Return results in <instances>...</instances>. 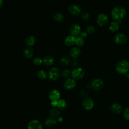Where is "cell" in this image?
Returning <instances> with one entry per match:
<instances>
[{
	"instance_id": "6da1fadb",
	"label": "cell",
	"mask_w": 129,
	"mask_h": 129,
	"mask_svg": "<svg viewBox=\"0 0 129 129\" xmlns=\"http://www.w3.org/2000/svg\"><path fill=\"white\" fill-rule=\"evenodd\" d=\"M126 10L120 6H117L113 8L111 12V18L115 21H120L126 16Z\"/></svg>"
},
{
	"instance_id": "7a4b0ae2",
	"label": "cell",
	"mask_w": 129,
	"mask_h": 129,
	"mask_svg": "<svg viewBox=\"0 0 129 129\" xmlns=\"http://www.w3.org/2000/svg\"><path fill=\"white\" fill-rule=\"evenodd\" d=\"M116 70L120 74H126L129 71V62L124 59L120 60L116 65Z\"/></svg>"
},
{
	"instance_id": "3957f363",
	"label": "cell",
	"mask_w": 129,
	"mask_h": 129,
	"mask_svg": "<svg viewBox=\"0 0 129 129\" xmlns=\"http://www.w3.org/2000/svg\"><path fill=\"white\" fill-rule=\"evenodd\" d=\"M98 25L100 27H103L106 25L108 22V17L104 13L99 14L96 19Z\"/></svg>"
},
{
	"instance_id": "277c9868",
	"label": "cell",
	"mask_w": 129,
	"mask_h": 129,
	"mask_svg": "<svg viewBox=\"0 0 129 129\" xmlns=\"http://www.w3.org/2000/svg\"><path fill=\"white\" fill-rule=\"evenodd\" d=\"M73 79L76 80L81 79L85 75V72L82 68H78L73 70L71 73Z\"/></svg>"
},
{
	"instance_id": "5b68a950",
	"label": "cell",
	"mask_w": 129,
	"mask_h": 129,
	"mask_svg": "<svg viewBox=\"0 0 129 129\" xmlns=\"http://www.w3.org/2000/svg\"><path fill=\"white\" fill-rule=\"evenodd\" d=\"M127 40L126 36L123 33H118L114 36V41L118 44H124Z\"/></svg>"
},
{
	"instance_id": "8992f818",
	"label": "cell",
	"mask_w": 129,
	"mask_h": 129,
	"mask_svg": "<svg viewBox=\"0 0 129 129\" xmlns=\"http://www.w3.org/2000/svg\"><path fill=\"white\" fill-rule=\"evenodd\" d=\"M48 76L52 81L56 80L59 77V70L57 68H52L49 70Z\"/></svg>"
},
{
	"instance_id": "52a82bcc",
	"label": "cell",
	"mask_w": 129,
	"mask_h": 129,
	"mask_svg": "<svg viewBox=\"0 0 129 129\" xmlns=\"http://www.w3.org/2000/svg\"><path fill=\"white\" fill-rule=\"evenodd\" d=\"M68 10L69 13L74 16H78L81 12V9L80 7L75 4H73L69 7Z\"/></svg>"
},
{
	"instance_id": "ba28073f",
	"label": "cell",
	"mask_w": 129,
	"mask_h": 129,
	"mask_svg": "<svg viewBox=\"0 0 129 129\" xmlns=\"http://www.w3.org/2000/svg\"><path fill=\"white\" fill-rule=\"evenodd\" d=\"M103 81L100 79H96L93 81L91 84V87L94 90L97 91L102 89L103 87Z\"/></svg>"
},
{
	"instance_id": "9c48e42d",
	"label": "cell",
	"mask_w": 129,
	"mask_h": 129,
	"mask_svg": "<svg viewBox=\"0 0 129 129\" xmlns=\"http://www.w3.org/2000/svg\"><path fill=\"white\" fill-rule=\"evenodd\" d=\"M70 32L72 35L76 36L80 34L81 32V28L78 24H74L70 27Z\"/></svg>"
},
{
	"instance_id": "30bf717a",
	"label": "cell",
	"mask_w": 129,
	"mask_h": 129,
	"mask_svg": "<svg viewBox=\"0 0 129 129\" xmlns=\"http://www.w3.org/2000/svg\"><path fill=\"white\" fill-rule=\"evenodd\" d=\"M28 129H42V126L40 122L37 120L30 121L27 126Z\"/></svg>"
},
{
	"instance_id": "8fae6325",
	"label": "cell",
	"mask_w": 129,
	"mask_h": 129,
	"mask_svg": "<svg viewBox=\"0 0 129 129\" xmlns=\"http://www.w3.org/2000/svg\"><path fill=\"white\" fill-rule=\"evenodd\" d=\"M60 93L59 92L55 89L51 90L49 93V98L51 100H58L60 98Z\"/></svg>"
},
{
	"instance_id": "7c38bea8",
	"label": "cell",
	"mask_w": 129,
	"mask_h": 129,
	"mask_svg": "<svg viewBox=\"0 0 129 129\" xmlns=\"http://www.w3.org/2000/svg\"><path fill=\"white\" fill-rule=\"evenodd\" d=\"M76 85V82L73 79L69 78L64 83V87L67 89H73Z\"/></svg>"
},
{
	"instance_id": "4fadbf2b",
	"label": "cell",
	"mask_w": 129,
	"mask_h": 129,
	"mask_svg": "<svg viewBox=\"0 0 129 129\" xmlns=\"http://www.w3.org/2000/svg\"><path fill=\"white\" fill-rule=\"evenodd\" d=\"M94 105L93 101L90 98H86L85 99L83 103V105L84 108L86 110H90L91 109Z\"/></svg>"
},
{
	"instance_id": "5bb4252c",
	"label": "cell",
	"mask_w": 129,
	"mask_h": 129,
	"mask_svg": "<svg viewBox=\"0 0 129 129\" xmlns=\"http://www.w3.org/2000/svg\"><path fill=\"white\" fill-rule=\"evenodd\" d=\"M76 37L73 35H70L67 37L64 40V44L66 46H71L75 43Z\"/></svg>"
},
{
	"instance_id": "9a60e30c",
	"label": "cell",
	"mask_w": 129,
	"mask_h": 129,
	"mask_svg": "<svg viewBox=\"0 0 129 129\" xmlns=\"http://www.w3.org/2000/svg\"><path fill=\"white\" fill-rule=\"evenodd\" d=\"M70 54L73 58H76L79 57L81 54V50L78 47H74L70 50Z\"/></svg>"
},
{
	"instance_id": "2e32d148",
	"label": "cell",
	"mask_w": 129,
	"mask_h": 129,
	"mask_svg": "<svg viewBox=\"0 0 129 129\" xmlns=\"http://www.w3.org/2000/svg\"><path fill=\"white\" fill-rule=\"evenodd\" d=\"M43 62L46 66H51L54 62V58L52 56L47 55L43 58Z\"/></svg>"
},
{
	"instance_id": "e0dca14e",
	"label": "cell",
	"mask_w": 129,
	"mask_h": 129,
	"mask_svg": "<svg viewBox=\"0 0 129 129\" xmlns=\"http://www.w3.org/2000/svg\"><path fill=\"white\" fill-rule=\"evenodd\" d=\"M119 27V23L117 21H112L111 22L109 26V29L112 32H116Z\"/></svg>"
},
{
	"instance_id": "ac0fdd59",
	"label": "cell",
	"mask_w": 129,
	"mask_h": 129,
	"mask_svg": "<svg viewBox=\"0 0 129 129\" xmlns=\"http://www.w3.org/2000/svg\"><path fill=\"white\" fill-rule=\"evenodd\" d=\"M34 54V50L32 48L28 47L26 48L23 51L24 56L27 58H29L32 57Z\"/></svg>"
},
{
	"instance_id": "d6986e66",
	"label": "cell",
	"mask_w": 129,
	"mask_h": 129,
	"mask_svg": "<svg viewBox=\"0 0 129 129\" xmlns=\"http://www.w3.org/2000/svg\"><path fill=\"white\" fill-rule=\"evenodd\" d=\"M36 42L35 38L33 36H29L26 38L25 43L28 46H33Z\"/></svg>"
},
{
	"instance_id": "ffe728a7",
	"label": "cell",
	"mask_w": 129,
	"mask_h": 129,
	"mask_svg": "<svg viewBox=\"0 0 129 129\" xmlns=\"http://www.w3.org/2000/svg\"><path fill=\"white\" fill-rule=\"evenodd\" d=\"M56 124L57 121L53 118H49L45 120V124L49 127L55 126L56 125Z\"/></svg>"
},
{
	"instance_id": "44dd1931",
	"label": "cell",
	"mask_w": 129,
	"mask_h": 129,
	"mask_svg": "<svg viewBox=\"0 0 129 129\" xmlns=\"http://www.w3.org/2000/svg\"><path fill=\"white\" fill-rule=\"evenodd\" d=\"M111 109H112V110L113 111V112H114L115 113L119 114L121 111L122 107L119 104L115 103L112 105Z\"/></svg>"
},
{
	"instance_id": "7402d4cb",
	"label": "cell",
	"mask_w": 129,
	"mask_h": 129,
	"mask_svg": "<svg viewBox=\"0 0 129 129\" xmlns=\"http://www.w3.org/2000/svg\"><path fill=\"white\" fill-rule=\"evenodd\" d=\"M54 20L57 23H61L63 20V16L60 13H57L53 16Z\"/></svg>"
},
{
	"instance_id": "603a6c76",
	"label": "cell",
	"mask_w": 129,
	"mask_h": 129,
	"mask_svg": "<svg viewBox=\"0 0 129 129\" xmlns=\"http://www.w3.org/2000/svg\"><path fill=\"white\" fill-rule=\"evenodd\" d=\"M84 39L81 36L77 37L76 38L75 44L78 47H82L84 44Z\"/></svg>"
},
{
	"instance_id": "cb8c5ba5",
	"label": "cell",
	"mask_w": 129,
	"mask_h": 129,
	"mask_svg": "<svg viewBox=\"0 0 129 129\" xmlns=\"http://www.w3.org/2000/svg\"><path fill=\"white\" fill-rule=\"evenodd\" d=\"M60 64L62 66H66L68 65L70 62V59L67 56L62 57L60 59Z\"/></svg>"
},
{
	"instance_id": "d4e9b609",
	"label": "cell",
	"mask_w": 129,
	"mask_h": 129,
	"mask_svg": "<svg viewBox=\"0 0 129 129\" xmlns=\"http://www.w3.org/2000/svg\"><path fill=\"white\" fill-rule=\"evenodd\" d=\"M67 103L65 101V100L61 99L58 101V103H57V107L61 109H64L67 107Z\"/></svg>"
},
{
	"instance_id": "484cf974",
	"label": "cell",
	"mask_w": 129,
	"mask_h": 129,
	"mask_svg": "<svg viewBox=\"0 0 129 129\" xmlns=\"http://www.w3.org/2000/svg\"><path fill=\"white\" fill-rule=\"evenodd\" d=\"M50 115L52 117H56L59 115V111L56 108H52L50 111Z\"/></svg>"
},
{
	"instance_id": "4316f807",
	"label": "cell",
	"mask_w": 129,
	"mask_h": 129,
	"mask_svg": "<svg viewBox=\"0 0 129 129\" xmlns=\"http://www.w3.org/2000/svg\"><path fill=\"white\" fill-rule=\"evenodd\" d=\"M38 77L40 79H45L47 77L46 73L43 70H40L38 72Z\"/></svg>"
},
{
	"instance_id": "83f0119b",
	"label": "cell",
	"mask_w": 129,
	"mask_h": 129,
	"mask_svg": "<svg viewBox=\"0 0 129 129\" xmlns=\"http://www.w3.org/2000/svg\"><path fill=\"white\" fill-rule=\"evenodd\" d=\"M81 18L84 21H88L90 18V16L89 14L87 12H83L81 14Z\"/></svg>"
},
{
	"instance_id": "f1b7e54d",
	"label": "cell",
	"mask_w": 129,
	"mask_h": 129,
	"mask_svg": "<svg viewBox=\"0 0 129 129\" xmlns=\"http://www.w3.org/2000/svg\"><path fill=\"white\" fill-rule=\"evenodd\" d=\"M86 31L87 33L90 34H93L95 32V29L93 26L89 25L86 28Z\"/></svg>"
},
{
	"instance_id": "f546056e",
	"label": "cell",
	"mask_w": 129,
	"mask_h": 129,
	"mask_svg": "<svg viewBox=\"0 0 129 129\" xmlns=\"http://www.w3.org/2000/svg\"><path fill=\"white\" fill-rule=\"evenodd\" d=\"M33 62L35 64L37 65V66H39L40 64H41L43 62V60L40 57H35L33 59Z\"/></svg>"
},
{
	"instance_id": "4dcf8cb0",
	"label": "cell",
	"mask_w": 129,
	"mask_h": 129,
	"mask_svg": "<svg viewBox=\"0 0 129 129\" xmlns=\"http://www.w3.org/2000/svg\"><path fill=\"white\" fill-rule=\"evenodd\" d=\"M71 74V72L69 70H64L61 72V75L62 77L66 79H68Z\"/></svg>"
},
{
	"instance_id": "1f68e13d",
	"label": "cell",
	"mask_w": 129,
	"mask_h": 129,
	"mask_svg": "<svg viewBox=\"0 0 129 129\" xmlns=\"http://www.w3.org/2000/svg\"><path fill=\"white\" fill-rule=\"evenodd\" d=\"M124 117L127 120H129V108H127L124 111L123 113Z\"/></svg>"
},
{
	"instance_id": "d6a6232c",
	"label": "cell",
	"mask_w": 129,
	"mask_h": 129,
	"mask_svg": "<svg viewBox=\"0 0 129 129\" xmlns=\"http://www.w3.org/2000/svg\"><path fill=\"white\" fill-rule=\"evenodd\" d=\"M80 36L82 38H83V39H84V38L87 37V33L86 32H85V31L81 32V33H80Z\"/></svg>"
},
{
	"instance_id": "836d02e7",
	"label": "cell",
	"mask_w": 129,
	"mask_h": 129,
	"mask_svg": "<svg viewBox=\"0 0 129 129\" xmlns=\"http://www.w3.org/2000/svg\"><path fill=\"white\" fill-rule=\"evenodd\" d=\"M57 103H58V100H53V101H51V104L53 107L57 106Z\"/></svg>"
},
{
	"instance_id": "e575fe53",
	"label": "cell",
	"mask_w": 129,
	"mask_h": 129,
	"mask_svg": "<svg viewBox=\"0 0 129 129\" xmlns=\"http://www.w3.org/2000/svg\"><path fill=\"white\" fill-rule=\"evenodd\" d=\"M81 94L84 97H86L87 96V93L85 91H82L81 93Z\"/></svg>"
},
{
	"instance_id": "d590c367",
	"label": "cell",
	"mask_w": 129,
	"mask_h": 129,
	"mask_svg": "<svg viewBox=\"0 0 129 129\" xmlns=\"http://www.w3.org/2000/svg\"><path fill=\"white\" fill-rule=\"evenodd\" d=\"M57 121H58V122H62V121H63V118H62V117H61V116L58 117L57 118Z\"/></svg>"
},
{
	"instance_id": "8d00e7d4",
	"label": "cell",
	"mask_w": 129,
	"mask_h": 129,
	"mask_svg": "<svg viewBox=\"0 0 129 129\" xmlns=\"http://www.w3.org/2000/svg\"><path fill=\"white\" fill-rule=\"evenodd\" d=\"M3 5V0H0V8H1Z\"/></svg>"
},
{
	"instance_id": "74e56055",
	"label": "cell",
	"mask_w": 129,
	"mask_h": 129,
	"mask_svg": "<svg viewBox=\"0 0 129 129\" xmlns=\"http://www.w3.org/2000/svg\"><path fill=\"white\" fill-rule=\"evenodd\" d=\"M76 62H77V61H76V60L74 61L73 62V65H74V66H77V63H76Z\"/></svg>"
},
{
	"instance_id": "f35d334b",
	"label": "cell",
	"mask_w": 129,
	"mask_h": 129,
	"mask_svg": "<svg viewBox=\"0 0 129 129\" xmlns=\"http://www.w3.org/2000/svg\"><path fill=\"white\" fill-rule=\"evenodd\" d=\"M126 77H127V79H129V72H128L126 74Z\"/></svg>"
},
{
	"instance_id": "ab89813d",
	"label": "cell",
	"mask_w": 129,
	"mask_h": 129,
	"mask_svg": "<svg viewBox=\"0 0 129 129\" xmlns=\"http://www.w3.org/2000/svg\"><path fill=\"white\" fill-rule=\"evenodd\" d=\"M0 129H1V128H0Z\"/></svg>"
}]
</instances>
